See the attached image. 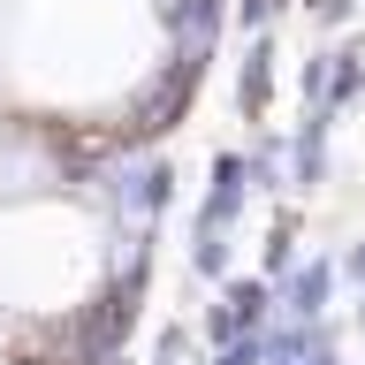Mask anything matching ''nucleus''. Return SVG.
I'll use <instances>...</instances> for the list:
<instances>
[{"instance_id":"obj_1","label":"nucleus","mask_w":365,"mask_h":365,"mask_svg":"<svg viewBox=\"0 0 365 365\" xmlns=\"http://www.w3.org/2000/svg\"><path fill=\"white\" fill-rule=\"evenodd\" d=\"M267 304H274L267 282H228L221 312L205 319V327H213V342H244V335H259V327H267Z\"/></svg>"},{"instance_id":"obj_2","label":"nucleus","mask_w":365,"mask_h":365,"mask_svg":"<svg viewBox=\"0 0 365 365\" xmlns=\"http://www.w3.org/2000/svg\"><path fill=\"white\" fill-rule=\"evenodd\" d=\"M327 297H335V267H327V259H312V267H297V282L282 289V304H289L297 327H312V319L327 312Z\"/></svg>"},{"instance_id":"obj_3","label":"nucleus","mask_w":365,"mask_h":365,"mask_svg":"<svg viewBox=\"0 0 365 365\" xmlns=\"http://www.w3.org/2000/svg\"><path fill=\"white\" fill-rule=\"evenodd\" d=\"M213 365H274V335H244V342H221Z\"/></svg>"},{"instance_id":"obj_4","label":"nucleus","mask_w":365,"mask_h":365,"mask_svg":"<svg viewBox=\"0 0 365 365\" xmlns=\"http://www.w3.org/2000/svg\"><path fill=\"white\" fill-rule=\"evenodd\" d=\"M342 274H350V282H358V289H365V244L350 251V259H342Z\"/></svg>"},{"instance_id":"obj_5","label":"nucleus","mask_w":365,"mask_h":365,"mask_svg":"<svg viewBox=\"0 0 365 365\" xmlns=\"http://www.w3.org/2000/svg\"><path fill=\"white\" fill-rule=\"evenodd\" d=\"M358 327H365V297H358Z\"/></svg>"}]
</instances>
